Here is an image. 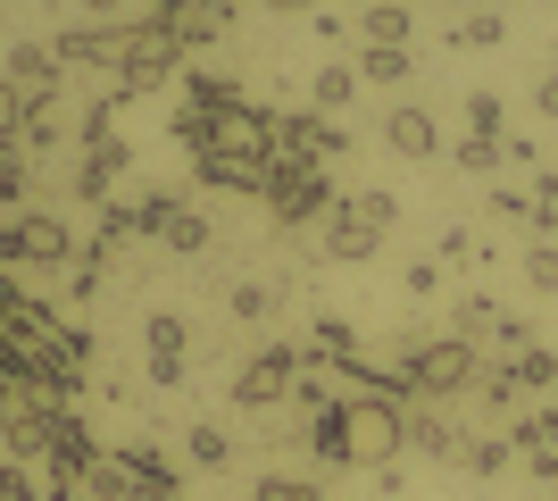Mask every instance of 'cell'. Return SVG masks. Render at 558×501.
<instances>
[{"mask_svg": "<svg viewBox=\"0 0 558 501\" xmlns=\"http://www.w3.org/2000/svg\"><path fill=\"white\" fill-rule=\"evenodd\" d=\"M267 210H276L283 226H308V217H326V210H333L326 167H276V176H267Z\"/></svg>", "mask_w": 558, "mask_h": 501, "instance_id": "obj_6", "label": "cell"}, {"mask_svg": "<svg viewBox=\"0 0 558 501\" xmlns=\"http://www.w3.org/2000/svg\"><path fill=\"white\" fill-rule=\"evenodd\" d=\"M475 402L484 409H525V384H517L509 359H484V368H475Z\"/></svg>", "mask_w": 558, "mask_h": 501, "instance_id": "obj_18", "label": "cell"}, {"mask_svg": "<svg viewBox=\"0 0 558 501\" xmlns=\"http://www.w3.org/2000/svg\"><path fill=\"white\" fill-rule=\"evenodd\" d=\"M509 368H517V384H525V393H558V351H542V343H525Z\"/></svg>", "mask_w": 558, "mask_h": 501, "instance_id": "obj_25", "label": "cell"}, {"mask_svg": "<svg viewBox=\"0 0 558 501\" xmlns=\"http://www.w3.org/2000/svg\"><path fill=\"white\" fill-rule=\"evenodd\" d=\"M492 343H509V351H525V343H534V326H525V318H509V310H500V326H492Z\"/></svg>", "mask_w": 558, "mask_h": 501, "instance_id": "obj_38", "label": "cell"}, {"mask_svg": "<svg viewBox=\"0 0 558 501\" xmlns=\"http://www.w3.org/2000/svg\"><path fill=\"white\" fill-rule=\"evenodd\" d=\"M192 176H201L209 192H267V176H276V167L233 159V151H201V159H192Z\"/></svg>", "mask_w": 558, "mask_h": 501, "instance_id": "obj_12", "label": "cell"}, {"mask_svg": "<svg viewBox=\"0 0 558 501\" xmlns=\"http://www.w3.org/2000/svg\"><path fill=\"white\" fill-rule=\"evenodd\" d=\"M542 434H550V443H558V393H550V402H542Z\"/></svg>", "mask_w": 558, "mask_h": 501, "instance_id": "obj_43", "label": "cell"}, {"mask_svg": "<svg viewBox=\"0 0 558 501\" xmlns=\"http://www.w3.org/2000/svg\"><path fill=\"white\" fill-rule=\"evenodd\" d=\"M384 151H392V159H442V118H434V109H417V100H392V109H384Z\"/></svg>", "mask_w": 558, "mask_h": 501, "instance_id": "obj_8", "label": "cell"}, {"mask_svg": "<svg viewBox=\"0 0 558 501\" xmlns=\"http://www.w3.org/2000/svg\"><path fill=\"white\" fill-rule=\"evenodd\" d=\"M466 134H484V143H509V109H500V93H466Z\"/></svg>", "mask_w": 558, "mask_h": 501, "instance_id": "obj_23", "label": "cell"}, {"mask_svg": "<svg viewBox=\"0 0 558 501\" xmlns=\"http://www.w3.org/2000/svg\"><path fill=\"white\" fill-rule=\"evenodd\" d=\"M350 68H359V84H409V75H417V50H375V43H359Z\"/></svg>", "mask_w": 558, "mask_h": 501, "instance_id": "obj_17", "label": "cell"}, {"mask_svg": "<svg viewBox=\"0 0 558 501\" xmlns=\"http://www.w3.org/2000/svg\"><path fill=\"white\" fill-rule=\"evenodd\" d=\"M500 34H509V17H466L459 34H450V43H459V50H492Z\"/></svg>", "mask_w": 558, "mask_h": 501, "instance_id": "obj_36", "label": "cell"}, {"mask_svg": "<svg viewBox=\"0 0 558 501\" xmlns=\"http://www.w3.org/2000/svg\"><path fill=\"white\" fill-rule=\"evenodd\" d=\"M251 501H326V485H317V477H292V468H267V477L251 485Z\"/></svg>", "mask_w": 558, "mask_h": 501, "instance_id": "obj_24", "label": "cell"}, {"mask_svg": "<svg viewBox=\"0 0 558 501\" xmlns=\"http://www.w3.org/2000/svg\"><path fill=\"white\" fill-rule=\"evenodd\" d=\"M75 9H84L93 25H125V0H75Z\"/></svg>", "mask_w": 558, "mask_h": 501, "instance_id": "obj_40", "label": "cell"}, {"mask_svg": "<svg viewBox=\"0 0 558 501\" xmlns=\"http://www.w3.org/2000/svg\"><path fill=\"white\" fill-rule=\"evenodd\" d=\"M317 251H326V260H342V267H359V260H375V251H384V235H375V226L350 210V201H333V210H326V235H317Z\"/></svg>", "mask_w": 558, "mask_h": 501, "instance_id": "obj_11", "label": "cell"}, {"mask_svg": "<svg viewBox=\"0 0 558 501\" xmlns=\"http://www.w3.org/2000/svg\"><path fill=\"white\" fill-rule=\"evenodd\" d=\"M308 443H317V460H326V468H350V418H342V402L308 418Z\"/></svg>", "mask_w": 558, "mask_h": 501, "instance_id": "obj_20", "label": "cell"}, {"mask_svg": "<svg viewBox=\"0 0 558 501\" xmlns=\"http://www.w3.org/2000/svg\"><path fill=\"white\" fill-rule=\"evenodd\" d=\"M292 384H301V343H267L233 377V409H276V402H292Z\"/></svg>", "mask_w": 558, "mask_h": 501, "instance_id": "obj_5", "label": "cell"}, {"mask_svg": "<svg viewBox=\"0 0 558 501\" xmlns=\"http://www.w3.org/2000/svg\"><path fill=\"white\" fill-rule=\"evenodd\" d=\"M258 9H276V17H317V0H258Z\"/></svg>", "mask_w": 558, "mask_h": 501, "instance_id": "obj_42", "label": "cell"}, {"mask_svg": "<svg viewBox=\"0 0 558 501\" xmlns=\"http://www.w3.org/2000/svg\"><path fill=\"white\" fill-rule=\"evenodd\" d=\"M142 368H150V384H184L192 368V326L175 310H150L142 318Z\"/></svg>", "mask_w": 558, "mask_h": 501, "instance_id": "obj_7", "label": "cell"}, {"mask_svg": "<svg viewBox=\"0 0 558 501\" xmlns=\"http://www.w3.org/2000/svg\"><path fill=\"white\" fill-rule=\"evenodd\" d=\"M409 34H417V9H409V0H367V9H359V43L409 50Z\"/></svg>", "mask_w": 558, "mask_h": 501, "instance_id": "obj_14", "label": "cell"}, {"mask_svg": "<svg viewBox=\"0 0 558 501\" xmlns=\"http://www.w3.org/2000/svg\"><path fill=\"white\" fill-rule=\"evenodd\" d=\"M525 285L558 301V242H534V251H525Z\"/></svg>", "mask_w": 558, "mask_h": 501, "instance_id": "obj_33", "label": "cell"}, {"mask_svg": "<svg viewBox=\"0 0 558 501\" xmlns=\"http://www.w3.org/2000/svg\"><path fill=\"white\" fill-rule=\"evenodd\" d=\"M226 310L258 326V318H276V285H233V293H226Z\"/></svg>", "mask_w": 558, "mask_h": 501, "instance_id": "obj_32", "label": "cell"}, {"mask_svg": "<svg viewBox=\"0 0 558 501\" xmlns=\"http://www.w3.org/2000/svg\"><path fill=\"white\" fill-rule=\"evenodd\" d=\"M525 477H534V485H558V443H542V452H525Z\"/></svg>", "mask_w": 558, "mask_h": 501, "instance_id": "obj_37", "label": "cell"}, {"mask_svg": "<svg viewBox=\"0 0 558 501\" xmlns=\"http://www.w3.org/2000/svg\"><path fill=\"white\" fill-rule=\"evenodd\" d=\"M184 460H192V468H209V477H217V468H233V427L192 418V427H184Z\"/></svg>", "mask_w": 558, "mask_h": 501, "instance_id": "obj_16", "label": "cell"}, {"mask_svg": "<svg viewBox=\"0 0 558 501\" xmlns=\"http://www.w3.org/2000/svg\"><path fill=\"white\" fill-rule=\"evenodd\" d=\"M466 468H475V477H500V468H509V460H517V443H509V434H466Z\"/></svg>", "mask_w": 558, "mask_h": 501, "instance_id": "obj_26", "label": "cell"}, {"mask_svg": "<svg viewBox=\"0 0 558 501\" xmlns=\"http://www.w3.org/2000/svg\"><path fill=\"white\" fill-rule=\"evenodd\" d=\"M159 242L192 260V251H209V217L192 210V201H175V210H167V226H159Z\"/></svg>", "mask_w": 558, "mask_h": 501, "instance_id": "obj_21", "label": "cell"}, {"mask_svg": "<svg viewBox=\"0 0 558 501\" xmlns=\"http://www.w3.org/2000/svg\"><path fill=\"white\" fill-rule=\"evenodd\" d=\"M9 418H17V393H0V443H9Z\"/></svg>", "mask_w": 558, "mask_h": 501, "instance_id": "obj_44", "label": "cell"}, {"mask_svg": "<svg viewBox=\"0 0 558 501\" xmlns=\"http://www.w3.org/2000/svg\"><path fill=\"white\" fill-rule=\"evenodd\" d=\"M100 242H125V235H142V210H134V201H117V192H109V201H100Z\"/></svg>", "mask_w": 558, "mask_h": 501, "instance_id": "obj_31", "label": "cell"}, {"mask_svg": "<svg viewBox=\"0 0 558 501\" xmlns=\"http://www.w3.org/2000/svg\"><path fill=\"white\" fill-rule=\"evenodd\" d=\"M175 68H184V43H175L159 17L125 25V59H117V84H125V93H159Z\"/></svg>", "mask_w": 558, "mask_h": 501, "instance_id": "obj_4", "label": "cell"}, {"mask_svg": "<svg viewBox=\"0 0 558 501\" xmlns=\"http://www.w3.org/2000/svg\"><path fill=\"white\" fill-rule=\"evenodd\" d=\"M534 109H542V118H558V68H550V75L534 84Z\"/></svg>", "mask_w": 558, "mask_h": 501, "instance_id": "obj_41", "label": "cell"}, {"mask_svg": "<svg viewBox=\"0 0 558 501\" xmlns=\"http://www.w3.org/2000/svg\"><path fill=\"white\" fill-rule=\"evenodd\" d=\"M475 368H484V351H475V343H459V334H434V343H409V351H400V384H409V393H425V402L475 393Z\"/></svg>", "mask_w": 558, "mask_h": 501, "instance_id": "obj_2", "label": "cell"}, {"mask_svg": "<svg viewBox=\"0 0 558 501\" xmlns=\"http://www.w3.org/2000/svg\"><path fill=\"white\" fill-rule=\"evenodd\" d=\"M0 501H50V485H34V468H25V460L0 452Z\"/></svg>", "mask_w": 558, "mask_h": 501, "instance_id": "obj_30", "label": "cell"}, {"mask_svg": "<svg viewBox=\"0 0 558 501\" xmlns=\"http://www.w3.org/2000/svg\"><path fill=\"white\" fill-rule=\"evenodd\" d=\"M125 159H134V143H117V134H109V143H84V167H75V192H84V201L100 210V201H109V184L125 176Z\"/></svg>", "mask_w": 558, "mask_h": 501, "instance_id": "obj_13", "label": "cell"}, {"mask_svg": "<svg viewBox=\"0 0 558 501\" xmlns=\"http://www.w3.org/2000/svg\"><path fill=\"white\" fill-rule=\"evenodd\" d=\"M75 493L84 501H134V485H125V468H117V452H100L84 477H75Z\"/></svg>", "mask_w": 558, "mask_h": 501, "instance_id": "obj_22", "label": "cell"}, {"mask_svg": "<svg viewBox=\"0 0 558 501\" xmlns=\"http://www.w3.org/2000/svg\"><path fill=\"white\" fill-rule=\"evenodd\" d=\"M359 93H367V84H359V68H350V59H326V68L308 75V109H317V118H342Z\"/></svg>", "mask_w": 558, "mask_h": 501, "instance_id": "obj_15", "label": "cell"}, {"mask_svg": "<svg viewBox=\"0 0 558 501\" xmlns=\"http://www.w3.org/2000/svg\"><path fill=\"white\" fill-rule=\"evenodd\" d=\"M492 326H500V310H492V293H466V301H459V326H450V334H459V343H484Z\"/></svg>", "mask_w": 558, "mask_h": 501, "instance_id": "obj_29", "label": "cell"}, {"mask_svg": "<svg viewBox=\"0 0 558 501\" xmlns=\"http://www.w3.org/2000/svg\"><path fill=\"white\" fill-rule=\"evenodd\" d=\"M409 293H425V301H434V293H442V267L417 260V267H409Z\"/></svg>", "mask_w": 558, "mask_h": 501, "instance_id": "obj_39", "label": "cell"}, {"mask_svg": "<svg viewBox=\"0 0 558 501\" xmlns=\"http://www.w3.org/2000/svg\"><path fill=\"white\" fill-rule=\"evenodd\" d=\"M117 468H125L134 501H184V468H175L167 452H150V443H125V452H117Z\"/></svg>", "mask_w": 558, "mask_h": 501, "instance_id": "obj_9", "label": "cell"}, {"mask_svg": "<svg viewBox=\"0 0 558 501\" xmlns=\"http://www.w3.org/2000/svg\"><path fill=\"white\" fill-rule=\"evenodd\" d=\"M350 210L367 217L375 235H392V226H400V192H384V184H367V192H350Z\"/></svg>", "mask_w": 558, "mask_h": 501, "instance_id": "obj_27", "label": "cell"}, {"mask_svg": "<svg viewBox=\"0 0 558 501\" xmlns=\"http://www.w3.org/2000/svg\"><path fill=\"white\" fill-rule=\"evenodd\" d=\"M492 217H509V226H534V192H517V184H492Z\"/></svg>", "mask_w": 558, "mask_h": 501, "instance_id": "obj_35", "label": "cell"}, {"mask_svg": "<svg viewBox=\"0 0 558 501\" xmlns=\"http://www.w3.org/2000/svg\"><path fill=\"white\" fill-rule=\"evenodd\" d=\"M84 242L68 235V217H43V210H25V217H0V267H68Z\"/></svg>", "mask_w": 558, "mask_h": 501, "instance_id": "obj_3", "label": "cell"}, {"mask_svg": "<svg viewBox=\"0 0 558 501\" xmlns=\"http://www.w3.org/2000/svg\"><path fill=\"white\" fill-rule=\"evenodd\" d=\"M342 418H350V468L392 477L400 452H409V402H392V393H342Z\"/></svg>", "mask_w": 558, "mask_h": 501, "instance_id": "obj_1", "label": "cell"}, {"mask_svg": "<svg viewBox=\"0 0 558 501\" xmlns=\"http://www.w3.org/2000/svg\"><path fill=\"white\" fill-rule=\"evenodd\" d=\"M409 452H425V460H459V452H466V434L450 427V418H425V409H417V418H409Z\"/></svg>", "mask_w": 558, "mask_h": 501, "instance_id": "obj_19", "label": "cell"}, {"mask_svg": "<svg viewBox=\"0 0 558 501\" xmlns=\"http://www.w3.org/2000/svg\"><path fill=\"white\" fill-rule=\"evenodd\" d=\"M125 25H68V34L50 43V59H59V68H117V59H125Z\"/></svg>", "mask_w": 558, "mask_h": 501, "instance_id": "obj_10", "label": "cell"}, {"mask_svg": "<svg viewBox=\"0 0 558 501\" xmlns=\"http://www.w3.org/2000/svg\"><path fill=\"white\" fill-rule=\"evenodd\" d=\"M25 109H34V100H25L17 84L0 75V143H25Z\"/></svg>", "mask_w": 558, "mask_h": 501, "instance_id": "obj_34", "label": "cell"}, {"mask_svg": "<svg viewBox=\"0 0 558 501\" xmlns=\"http://www.w3.org/2000/svg\"><path fill=\"white\" fill-rule=\"evenodd\" d=\"M450 159H459L466 176H500V159H509V151L484 143V134H459V143H450Z\"/></svg>", "mask_w": 558, "mask_h": 501, "instance_id": "obj_28", "label": "cell"}]
</instances>
